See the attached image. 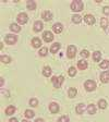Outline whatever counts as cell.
I'll return each mask as SVG.
<instances>
[{"label": "cell", "mask_w": 109, "mask_h": 122, "mask_svg": "<svg viewBox=\"0 0 109 122\" xmlns=\"http://www.w3.org/2000/svg\"><path fill=\"white\" fill-rule=\"evenodd\" d=\"M98 107L100 108V109H105L107 107V102L105 100V99H100L98 102Z\"/></svg>", "instance_id": "28"}, {"label": "cell", "mask_w": 109, "mask_h": 122, "mask_svg": "<svg viewBox=\"0 0 109 122\" xmlns=\"http://www.w3.org/2000/svg\"><path fill=\"white\" fill-rule=\"evenodd\" d=\"M99 66L102 69H107L109 66V61L108 60H103L100 63H99Z\"/></svg>", "instance_id": "30"}, {"label": "cell", "mask_w": 109, "mask_h": 122, "mask_svg": "<svg viewBox=\"0 0 109 122\" xmlns=\"http://www.w3.org/2000/svg\"><path fill=\"white\" fill-rule=\"evenodd\" d=\"M75 111L78 114H82L84 111H85V105L84 104H79L75 108Z\"/></svg>", "instance_id": "16"}, {"label": "cell", "mask_w": 109, "mask_h": 122, "mask_svg": "<svg viewBox=\"0 0 109 122\" xmlns=\"http://www.w3.org/2000/svg\"><path fill=\"white\" fill-rule=\"evenodd\" d=\"M5 41L8 45H14L16 43V41H18V36L13 35V34H8L5 37Z\"/></svg>", "instance_id": "3"}, {"label": "cell", "mask_w": 109, "mask_h": 122, "mask_svg": "<svg viewBox=\"0 0 109 122\" xmlns=\"http://www.w3.org/2000/svg\"><path fill=\"white\" fill-rule=\"evenodd\" d=\"M103 12L106 15H109V7H105L104 9H103Z\"/></svg>", "instance_id": "36"}, {"label": "cell", "mask_w": 109, "mask_h": 122, "mask_svg": "<svg viewBox=\"0 0 109 122\" xmlns=\"http://www.w3.org/2000/svg\"><path fill=\"white\" fill-rule=\"evenodd\" d=\"M24 116H25L27 119H31V118H33L34 116H35V113H34L32 110L27 109V110H25V112H24Z\"/></svg>", "instance_id": "27"}, {"label": "cell", "mask_w": 109, "mask_h": 122, "mask_svg": "<svg viewBox=\"0 0 109 122\" xmlns=\"http://www.w3.org/2000/svg\"><path fill=\"white\" fill-rule=\"evenodd\" d=\"M52 30H53V32H55V33L59 34V33H61V32H62V30H63V25H62L61 23H56V24H53Z\"/></svg>", "instance_id": "10"}, {"label": "cell", "mask_w": 109, "mask_h": 122, "mask_svg": "<svg viewBox=\"0 0 109 122\" xmlns=\"http://www.w3.org/2000/svg\"><path fill=\"white\" fill-rule=\"evenodd\" d=\"M72 21H73V23H75V24H79V23L82 21L81 15H79V14H74L73 16H72Z\"/></svg>", "instance_id": "26"}, {"label": "cell", "mask_w": 109, "mask_h": 122, "mask_svg": "<svg viewBox=\"0 0 109 122\" xmlns=\"http://www.w3.org/2000/svg\"><path fill=\"white\" fill-rule=\"evenodd\" d=\"M35 122H44V120L39 118V119H36V120H35Z\"/></svg>", "instance_id": "38"}, {"label": "cell", "mask_w": 109, "mask_h": 122, "mask_svg": "<svg viewBox=\"0 0 109 122\" xmlns=\"http://www.w3.org/2000/svg\"><path fill=\"white\" fill-rule=\"evenodd\" d=\"M84 21H85V23H86V24H88V25H93L96 20H95V18L93 16V15L87 14V15H85V16H84Z\"/></svg>", "instance_id": "8"}, {"label": "cell", "mask_w": 109, "mask_h": 122, "mask_svg": "<svg viewBox=\"0 0 109 122\" xmlns=\"http://www.w3.org/2000/svg\"><path fill=\"white\" fill-rule=\"evenodd\" d=\"M100 26H102L104 30L108 26V20H107L106 18H103L102 20H100Z\"/></svg>", "instance_id": "29"}, {"label": "cell", "mask_w": 109, "mask_h": 122, "mask_svg": "<svg viewBox=\"0 0 109 122\" xmlns=\"http://www.w3.org/2000/svg\"><path fill=\"white\" fill-rule=\"evenodd\" d=\"M76 93H78V89L74 88V87H71V88L68 91V95H69V97H71V98L76 96Z\"/></svg>", "instance_id": "23"}, {"label": "cell", "mask_w": 109, "mask_h": 122, "mask_svg": "<svg viewBox=\"0 0 109 122\" xmlns=\"http://www.w3.org/2000/svg\"><path fill=\"white\" fill-rule=\"evenodd\" d=\"M87 62L85 60H80L79 62H78V68L80 69V70H85V69L87 68Z\"/></svg>", "instance_id": "17"}, {"label": "cell", "mask_w": 109, "mask_h": 122, "mask_svg": "<svg viewBox=\"0 0 109 122\" xmlns=\"http://www.w3.org/2000/svg\"><path fill=\"white\" fill-rule=\"evenodd\" d=\"M43 38L46 43H50V41L53 39V35L50 30H46V32H44V34H43Z\"/></svg>", "instance_id": "7"}, {"label": "cell", "mask_w": 109, "mask_h": 122, "mask_svg": "<svg viewBox=\"0 0 109 122\" xmlns=\"http://www.w3.org/2000/svg\"><path fill=\"white\" fill-rule=\"evenodd\" d=\"M9 122H18V120L15 119V118H11V119L9 120Z\"/></svg>", "instance_id": "37"}, {"label": "cell", "mask_w": 109, "mask_h": 122, "mask_svg": "<svg viewBox=\"0 0 109 122\" xmlns=\"http://www.w3.org/2000/svg\"><path fill=\"white\" fill-rule=\"evenodd\" d=\"M70 7H71L72 11H74V12H80V11L83 10L84 5H83V2H82L81 0H74V1H72V3H71Z\"/></svg>", "instance_id": "1"}, {"label": "cell", "mask_w": 109, "mask_h": 122, "mask_svg": "<svg viewBox=\"0 0 109 122\" xmlns=\"http://www.w3.org/2000/svg\"><path fill=\"white\" fill-rule=\"evenodd\" d=\"M81 56L83 57V58H87V57L89 56V52L87 50H82L81 51Z\"/></svg>", "instance_id": "35"}, {"label": "cell", "mask_w": 109, "mask_h": 122, "mask_svg": "<svg viewBox=\"0 0 109 122\" xmlns=\"http://www.w3.org/2000/svg\"><path fill=\"white\" fill-rule=\"evenodd\" d=\"M26 7H27L28 10H35L36 9V2L35 1H32V0H28L27 3H26Z\"/></svg>", "instance_id": "18"}, {"label": "cell", "mask_w": 109, "mask_h": 122, "mask_svg": "<svg viewBox=\"0 0 109 122\" xmlns=\"http://www.w3.org/2000/svg\"><path fill=\"white\" fill-rule=\"evenodd\" d=\"M100 81L102 83H107L109 81V71H104L100 74Z\"/></svg>", "instance_id": "12"}, {"label": "cell", "mask_w": 109, "mask_h": 122, "mask_svg": "<svg viewBox=\"0 0 109 122\" xmlns=\"http://www.w3.org/2000/svg\"><path fill=\"white\" fill-rule=\"evenodd\" d=\"M47 52H48V49L46 48V47H43V48L39 50V56H42V57H45L46 55H47Z\"/></svg>", "instance_id": "31"}, {"label": "cell", "mask_w": 109, "mask_h": 122, "mask_svg": "<svg viewBox=\"0 0 109 122\" xmlns=\"http://www.w3.org/2000/svg\"><path fill=\"white\" fill-rule=\"evenodd\" d=\"M15 112V107L14 106H9L7 107V109H5V114L7 116H11Z\"/></svg>", "instance_id": "20"}, {"label": "cell", "mask_w": 109, "mask_h": 122, "mask_svg": "<svg viewBox=\"0 0 109 122\" xmlns=\"http://www.w3.org/2000/svg\"><path fill=\"white\" fill-rule=\"evenodd\" d=\"M22 122H30V121H28V120H23Z\"/></svg>", "instance_id": "40"}, {"label": "cell", "mask_w": 109, "mask_h": 122, "mask_svg": "<svg viewBox=\"0 0 109 122\" xmlns=\"http://www.w3.org/2000/svg\"><path fill=\"white\" fill-rule=\"evenodd\" d=\"M43 27H44V25H43V23H42V21H36V22L34 23L33 28L35 32H41V30H43Z\"/></svg>", "instance_id": "11"}, {"label": "cell", "mask_w": 109, "mask_h": 122, "mask_svg": "<svg viewBox=\"0 0 109 122\" xmlns=\"http://www.w3.org/2000/svg\"><path fill=\"white\" fill-rule=\"evenodd\" d=\"M60 48H61L60 44H59V43H55V44H52V45H51V47H50V52L51 53H56Z\"/></svg>", "instance_id": "15"}, {"label": "cell", "mask_w": 109, "mask_h": 122, "mask_svg": "<svg viewBox=\"0 0 109 122\" xmlns=\"http://www.w3.org/2000/svg\"><path fill=\"white\" fill-rule=\"evenodd\" d=\"M68 73H69V75H70V76H74L76 74V69L73 68V66H71V68L69 69Z\"/></svg>", "instance_id": "32"}, {"label": "cell", "mask_w": 109, "mask_h": 122, "mask_svg": "<svg viewBox=\"0 0 109 122\" xmlns=\"http://www.w3.org/2000/svg\"><path fill=\"white\" fill-rule=\"evenodd\" d=\"M42 18L45 21H50V20H52V14L50 13V11H44L42 13Z\"/></svg>", "instance_id": "13"}, {"label": "cell", "mask_w": 109, "mask_h": 122, "mask_svg": "<svg viewBox=\"0 0 109 122\" xmlns=\"http://www.w3.org/2000/svg\"><path fill=\"white\" fill-rule=\"evenodd\" d=\"M59 109H60V107H59V105L57 104V102H51V104L49 105V110H50V112H52V113H57V112L59 111Z\"/></svg>", "instance_id": "9"}, {"label": "cell", "mask_w": 109, "mask_h": 122, "mask_svg": "<svg viewBox=\"0 0 109 122\" xmlns=\"http://www.w3.org/2000/svg\"><path fill=\"white\" fill-rule=\"evenodd\" d=\"M16 20H18L19 24H25V23H27V21H28V16H27L26 13L22 12V13H20V14L18 15Z\"/></svg>", "instance_id": "6"}, {"label": "cell", "mask_w": 109, "mask_h": 122, "mask_svg": "<svg viewBox=\"0 0 109 122\" xmlns=\"http://www.w3.org/2000/svg\"><path fill=\"white\" fill-rule=\"evenodd\" d=\"M0 80H1V86H2V85H3V83H5V79H3V77H1V79H0Z\"/></svg>", "instance_id": "39"}, {"label": "cell", "mask_w": 109, "mask_h": 122, "mask_svg": "<svg viewBox=\"0 0 109 122\" xmlns=\"http://www.w3.org/2000/svg\"><path fill=\"white\" fill-rule=\"evenodd\" d=\"M87 112H88L89 114H94L95 112H96V106L93 104L88 105V106H87Z\"/></svg>", "instance_id": "21"}, {"label": "cell", "mask_w": 109, "mask_h": 122, "mask_svg": "<svg viewBox=\"0 0 109 122\" xmlns=\"http://www.w3.org/2000/svg\"><path fill=\"white\" fill-rule=\"evenodd\" d=\"M100 58H102V52H100V51H95V52L93 53V60L94 61L98 62V61L100 60Z\"/></svg>", "instance_id": "24"}, {"label": "cell", "mask_w": 109, "mask_h": 122, "mask_svg": "<svg viewBox=\"0 0 109 122\" xmlns=\"http://www.w3.org/2000/svg\"><path fill=\"white\" fill-rule=\"evenodd\" d=\"M10 30H12V32H14V33H19L21 30V27L18 25V24H15V23H12L10 25Z\"/></svg>", "instance_id": "22"}, {"label": "cell", "mask_w": 109, "mask_h": 122, "mask_svg": "<svg viewBox=\"0 0 109 122\" xmlns=\"http://www.w3.org/2000/svg\"><path fill=\"white\" fill-rule=\"evenodd\" d=\"M51 69H50V66H45V68L43 69V74H44V76H46V77H48V76H50L51 75Z\"/></svg>", "instance_id": "19"}, {"label": "cell", "mask_w": 109, "mask_h": 122, "mask_svg": "<svg viewBox=\"0 0 109 122\" xmlns=\"http://www.w3.org/2000/svg\"><path fill=\"white\" fill-rule=\"evenodd\" d=\"M70 121V118H69V116H62L61 118H59L58 122H69Z\"/></svg>", "instance_id": "33"}, {"label": "cell", "mask_w": 109, "mask_h": 122, "mask_svg": "<svg viewBox=\"0 0 109 122\" xmlns=\"http://www.w3.org/2000/svg\"><path fill=\"white\" fill-rule=\"evenodd\" d=\"M63 81H64L63 76H52V79H51V82H52L55 88H60Z\"/></svg>", "instance_id": "2"}, {"label": "cell", "mask_w": 109, "mask_h": 122, "mask_svg": "<svg viewBox=\"0 0 109 122\" xmlns=\"http://www.w3.org/2000/svg\"><path fill=\"white\" fill-rule=\"evenodd\" d=\"M32 46H33L34 48H39L42 46V41L39 38L37 37H34L33 39H32Z\"/></svg>", "instance_id": "14"}, {"label": "cell", "mask_w": 109, "mask_h": 122, "mask_svg": "<svg viewBox=\"0 0 109 122\" xmlns=\"http://www.w3.org/2000/svg\"><path fill=\"white\" fill-rule=\"evenodd\" d=\"M0 60H1L2 63H10L11 62V58L9 56H5V55H2L1 58H0Z\"/></svg>", "instance_id": "25"}, {"label": "cell", "mask_w": 109, "mask_h": 122, "mask_svg": "<svg viewBox=\"0 0 109 122\" xmlns=\"http://www.w3.org/2000/svg\"><path fill=\"white\" fill-rule=\"evenodd\" d=\"M30 105H31V106H33V107H36L38 105V100L36 98H32L30 100Z\"/></svg>", "instance_id": "34"}, {"label": "cell", "mask_w": 109, "mask_h": 122, "mask_svg": "<svg viewBox=\"0 0 109 122\" xmlns=\"http://www.w3.org/2000/svg\"><path fill=\"white\" fill-rule=\"evenodd\" d=\"M84 87H85V89H86L87 92H93V91H95V88H96V83H95V81L88 80V81L85 82Z\"/></svg>", "instance_id": "4"}, {"label": "cell", "mask_w": 109, "mask_h": 122, "mask_svg": "<svg viewBox=\"0 0 109 122\" xmlns=\"http://www.w3.org/2000/svg\"><path fill=\"white\" fill-rule=\"evenodd\" d=\"M76 55V47L73 45H70L68 47V49H67V56H68V58L72 59L74 58Z\"/></svg>", "instance_id": "5"}]
</instances>
